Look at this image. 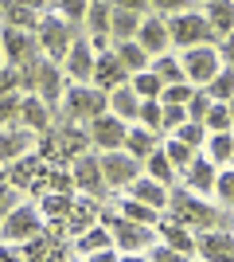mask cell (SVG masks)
I'll return each mask as SVG.
<instances>
[{
    "label": "cell",
    "instance_id": "1",
    "mask_svg": "<svg viewBox=\"0 0 234 262\" xmlns=\"http://www.w3.org/2000/svg\"><path fill=\"white\" fill-rule=\"evenodd\" d=\"M168 35H172V43H179L184 51L195 47V43H215V39H219V32L211 28V20L199 16V12H172Z\"/></svg>",
    "mask_w": 234,
    "mask_h": 262
},
{
    "label": "cell",
    "instance_id": "2",
    "mask_svg": "<svg viewBox=\"0 0 234 262\" xmlns=\"http://www.w3.org/2000/svg\"><path fill=\"white\" fill-rule=\"evenodd\" d=\"M35 35H39V43H43V55H51L59 63V59L70 51V43L82 35V24H70L67 16H43L39 28H35Z\"/></svg>",
    "mask_w": 234,
    "mask_h": 262
},
{
    "label": "cell",
    "instance_id": "3",
    "mask_svg": "<svg viewBox=\"0 0 234 262\" xmlns=\"http://www.w3.org/2000/svg\"><path fill=\"white\" fill-rule=\"evenodd\" d=\"M168 208L176 211L172 219H179V223H188V227H203V231L219 227V211H215L211 204H203V200H195L191 192H168Z\"/></svg>",
    "mask_w": 234,
    "mask_h": 262
},
{
    "label": "cell",
    "instance_id": "4",
    "mask_svg": "<svg viewBox=\"0 0 234 262\" xmlns=\"http://www.w3.org/2000/svg\"><path fill=\"white\" fill-rule=\"evenodd\" d=\"M184 78H191L195 86H207L219 71H223V59H219V51H215V43H195L184 51Z\"/></svg>",
    "mask_w": 234,
    "mask_h": 262
},
{
    "label": "cell",
    "instance_id": "5",
    "mask_svg": "<svg viewBox=\"0 0 234 262\" xmlns=\"http://www.w3.org/2000/svg\"><path fill=\"white\" fill-rule=\"evenodd\" d=\"M110 110V94L101 86H86V82H78V86L67 90V114L74 121H94L98 114Z\"/></svg>",
    "mask_w": 234,
    "mask_h": 262
},
{
    "label": "cell",
    "instance_id": "6",
    "mask_svg": "<svg viewBox=\"0 0 234 262\" xmlns=\"http://www.w3.org/2000/svg\"><path fill=\"white\" fill-rule=\"evenodd\" d=\"M98 223H106L110 227V235L117 239V247H125V251H148L152 247V231H148V223H137V219H117V215H101L98 211Z\"/></svg>",
    "mask_w": 234,
    "mask_h": 262
},
{
    "label": "cell",
    "instance_id": "7",
    "mask_svg": "<svg viewBox=\"0 0 234 262\" xmlns=\"http://www.w3.org/2000/svg\"><path fill=\"white\" fill-rule=\"evenodd\" d=\"M0 47L8 55V63H16V67H28V63H35V59L43 55L39 35L23 32V28H4V32H0Z\"/></svg>",
    "mask_w": 234,
    "mask_h": 262
},
{
    "label": "cell",
    "instance_id": "8",
    "mask_svg": "<svg viewBox=\"0 0 234 262\" xmlns=\"http://www.w3.org/2000/svg\"><path fill=\"white\" fill-rule=\"evenodd\" d=\"M0 231H4L8 243H28V239H35V235L43 231V211L20 204V208H12L8 215H4V227Z\"/></svg>",
    "mask_w": 234,
    "mask_h": 262
},
{
    "label": "cell",
    "instance_id": "9",
    "mask_svg": "<svg viewBox=\"0 0 234 262\" xmlns=\"http://www.w3.org/2000/svg\"><path fill=\"white\" fill-rule=\"evenodd\" d=\"M98 161H101V176H106L110 188H125L137 172H141V161H137L133 153H121V149H106Z\"/></svg>",
    "mask_w": 234,
    "mask_h": 262
},
{
    "label": "cell",
    "instance_id": "10",
    "mask_svg": "<svg viewBox=\"0 0 234 262\" xmlns=\"http://www.w3.org/2000/svg\"><path fill=\"white\" fill-rule=\"evenodd\" d=\"M70 176H74V188H82L86 196L101 200L106 196V176H101V161L98 157H90V153H78L74 157V168H70Z\"/></svg>",
    "mask_w": 234,
    "mask_h": 262
},
{
    "label": "cell",
    "instance_id": "11",
    "mask_svg": "<svg viewBox=\"0 0 234 262\" xmlns=\"http://www.w3.org/2000/svg\"><path fill=\"white\" fill-rule=\"evenodd\" d=\"M125 133H129V125L117 114H98L90 121V141L98 149H125Z\"/></svg>",
    "mask_w": 234,
    "mask_h": 262
},
{
    "label": "cell",
    "instance_id": "12",
    "mask_svg": "<svg viewBox=\"0 0 234 262\" xmlns=\"http://www.w3.org/2000/svg\"><path fill=\"white\" fill-rule=\"evenodd\" d=\"M125 78H129V71H125V63L117 59V51H101L98 59H94V82H98L106 94H110L113 86H125Z\"/></svg>",
    "mask_w": 234,
    "mask_h": 262
},
{
    "label": "cell",
    "instance_id": "13",
    "mask_svg": "<svg viewBox=\"0 0 234 262\" xmlns=\"http://www.w3.org/2000/svg\"><path fill=\"white\" fill-rule=\"evenodd\" d=\"M94 59H98V55H94V47L78 35L74 43H70V51H67V71H70V78H74V82H90V78H94Z\"/></svg>",
    "mask_w": 234,
    "mask_h": 262
},
{
    "label": "cell",
    "instance_id": "14",
    "mask_svg": "<svg viewBox=\"0 0 234 262\" xmlns=\"http://www.w3.org/2000/svg\"><path fill=\"white\" fill-rule=\"evenodd\" d=\"M195 254H199V258H211V262H219V258H234V235L230 231H207V235H203V239H195Z\"/></svg>",
    "mask_w": 234,
    "mask_h": 262
},
{
    "label": "cell",
    "instance_id": "15",
    "mask_svg": "<svg viewBox=\"0 0 234 262\" xmlns=\"http://www.w3.org/2000/svg\"><path fill=\"white\" fill-rule=\"evenodd\" d=\"M137 43L145 47L148 55H164V47L172 43V35H168V20H156V16L141 20V28H137Z\"/></svg>",
    "mask_w": 234,
    "mask_h": 262
},
{
    "label": "cell",
    "instance_id": "16",
    "mask_svg": "<svg viewBox=\"0 0 234 262\" xmlns=\"http://www.w3.org/2000/svg\"><path fill=\"white\" fill-rule=\"evenodd\" d=\"M20 125H28V129H35V133H47L51 129V106H47L39 94H28V98L20 102Z\"/></svg>",
    "mask_w": 234,
    "mask_h": 262
},
{
    "label": "cell",
    "instance_id": "17",
    "mask_svg": "<svg viewBox=\"0 0 234 262\" xmlns=\"http://www.w3.org/2000/svg\"><path fill=\"white\" fill-rule=\"evenodd\" d=\"M125 188H129V196H133V200H141V204H152L156 211L168 208V184H160V180H152V176H145V180H141V176H133Z\"/></svg>",
    "mask_w": 234,
    "mask_h": 262
},
{
    "label": "cell",
    "instance_id": "18",
    "mask_svg": "<svg viewBox=\"0 0 234 262\" xmlns=\"http://www.w3.org/2000/svg\"><path fill=\"white\" fill-rule=\"evenodd\" d=\"M32 141H35V129H28V125L0 129V161H16V157H23L28 149H32Z\"/></svg>",
    "mask_w": 234,
    "mask_h": 262
},
{
    "label": "cell",
    "instance_id": "19",
    "mask_svg": "<svg viewBox=\"0 0 234 262\" xmlns=\"http://www.w3.org/2000/svg\"><path fill=\"white\" fill-rule=\"evenodd\" d=\"M188 172V184H191V192H215V161L211 157H191V164L184 168Z\"/></svg>",
    "mask_w": 234,
    "mask_h": 262
},
{
    "label": "cell",
    "instance_id": "20",
    "mask_svg": "<svg viewBox=\"0 0 234 262\" xmlns=\"http://www.w3.org/2000/svg\"><path fill=\"white\" fill-rule=\"evenodd\" d=\"M0 20H4V28H23V32H35V28H39V12L28 8V4H20V0H8V4H4V12H0Z\"/></svg>",
    "mask_w": 234,
    "mask_h": 262
},
{
    "label": "cell",
    "instance_id": "21",
    "mask_svg": "<svg viewBox=\"0 0 234 262\" xmlns=\"http://www.w3.org/2000/svg\"><path fill=\"white\" fill-rule=\"evenodd\" d=\"M137 106H141V98H137L133 86H113L110 90V114H117L125 121H137Z\"/></svg>",
    "mask_w": 234,
    "mask_h": 262
},
{
    "label": "cell",
    "instance_id": "22",
    "mask_svg": "<svg viewBox=\"0 0 234 262\" xmlns=\"http://www.w3.org/2000/svg\"><path fill=\"white\" fill-rule=\"evenodd\" d=\"M137 28H141V12L113 8V20H110V39H113V43H121V39H137Z\"/></svg>",
    "mask_w": 234,
    "mask_h": 262
},
{
    "label": "cell",
    "instance_id": "23",
    "mask_svg": "<svg viewBox=\"0 0 234 262\" xmlns=\"http://www.w3.org/2000/svg\"><path fill=\"white\" fill-rule=\"evenodd\" d=\"M110 243H113L110 227H106V223H94V227H86L82 235H78V254L90 258V254H98L101 247H110Z\"/></svg>",
    "mask_w": 234,
    "mask_h": 262
},
{
    "label": "cell",
    "instance_id": "24",
    "mask_svg": "<svg viewBox=\"0 0 234 262\" xmlns=\"http://www.w3.org/2000/svg\"><path fill=\"white\" fill-rule=\"evenodd\" d=\"M207 20H211V28L219 35L234 32V0H207V12H203Z\"/></svg>",
    "mask_w": 234,
    "mask_h": 262
},
{
    "label": "cell",
    "instance_id": "25",
    "mask_svg": "<svg viewBox=\"0 0 234 262\" xmlns=\"http://www.w3.org/2000/svg\"><path fill=\"white\" fill-rule=\"evenodd\" d=\"M113 51H117V59L125 63L129 75H137V71H145V67H148V51L137 43V39H121V43H113Z\"/></svg>",
    "mask_w": 234,
    "mask_h": 262
},
{
    "label": "cell",
    "instance_id": "26",
    "mask_svg": "<svg viewBox=\"0 0 234 262\" xmlns=\"http://www.w3.org/2000/svg\"><path fill=\"white\" fill-rule=\"evenodd\" d=\"M110 20H113V4L110 0H90V8H86V28L94 35H110Z\"/></svg>",
    "mask_w": 234,
    "mask_h": 262
},
{
    "label": "cell",
    "instance_id": "27",
    "mask_svg": "<svg viewBox=\"0 0 234 262\" xmlns=\"http://www.w3.org/2000/svg\"><path fill=\"white\" fill-rule=\"evenodd\" d=\"M152 137H156V133L148 129V125H137V129H129V133H125V153H133L137 161H145V157L156 149Z\"/></svg>",
    "mask_w": 234,
    "mask_h": 262
},
{
    "label": "cell",
    "instance_id": "28",
    "mask_svg": "<svg viewBox=\"0 0 234 262\" xmlns=\"http://www.w3.org/2000/svg\"><path fill=\"white\" fill-rule=\"evenodd\" d=\"M129 86L137 90V98H160V90H164V82H160V75L156 71H137V75H129Z\"/></svg>",
    "mask_w": 234,
    "mask_h": 262
},
{
    "label": "cell",
    "instance_id": "29",
    "mask_svg": "<svg viewBox=\"0 0 234 262\" xmlns=\"http://www.w3.org/2000/svg\"><path fill=\"white\" fill-rule=\"evenodd\" d=\"M70 208H74V204H70V192H55V188H51V192L43 196V204H39L43 219H67Z\"/></svg>",
    "mask_w": 234,
    "mask_h": 262
},
{
    "label": "cell",
    "instance_id": "30",
    "mask_svg": "<svg viewBox=\"0 0 234 262\" xmlns=\"http://www.w3.org/2000/svg\"><path fill=\"white\" fill-rule=\"evenodd\" d=\"M137 121L148 125L152 133H160V129H164V102H160V98H145L141 106H137Z\"/></svg>",
    "mask_w": 234,
    "mask_h": 262
},
{
    "label": "cell",
    "instance_id": "31",
    "mask_svg": "<svg viewBox=\"0 0 234 262\" xmlns=\"http://www.w3.org/2000/svg\"><path fill=\"white\" fill-rule=\"evenodd\" d=\"M145 168H148V176H152V180H160V184H172V180H176V164L168 161V153H148L145 157Z\"/></svg>",
    "mask_w": 234,
    "mask_h": 262
},
{
    "label": "cell",
    "instance_id": "32",
    "mask_svg": "<svg viewBox=\"0 0 234 262\" xmlns=\"http://www.w3.org/2000/svg\"><path fill=\"white\" fill-rule=\"evenodd\" d=\"M203 125H207V133H230L234 129V118H230V110H226V102H211Z\"/></svg>",
    "mask_w": 234,
    "mask_h": 262
},
{
    "label": "cell",
    "instance_id": "33",
    "mask_svg": "<svg viewBox=\"0 0 234 262\" xmlns=\"http://www.w3.org/2000/svg\"><path fill=\"white\" fill-rule=\"evenodd\" d=\"M94 223H98V208H94V204H78L67 215V231H74V235H82V231L94 227Z\"/></svg>",
    "mask_w": 234,
    "mask_h": 262
},
{
    "label": "cell",
    "instance_id": "34",
    "mask_svg": "<svg viewBox=\"0 0 234 262\" xmlns=\"http://www.w3.org/2000/svg\"><path fill=\"white\" fill-rule=\"evenodd\" d=\"M207 94H211L215 102H226V98H230V94H234V67H223V71L207 82Z\"/></svg>",
    "mask_w": 234,
    "mask_h": 262
},
{
    "label": "cell",
    "instance_id": "35",
    "mask_svg": "<svg viewBox=\"0 0 234 262\" xmlns=\"http://www.w3.org/2000/svg\"><path fill=\"white\" fill-rule=\"evenodd\" d=\"M35 168H39V157H32V153H23V157H16V168L8 172V180L16 188H28V180L35 176Z\"/></svg>",
    "mask_w": 234,
    "mask_h": 262
},
{
    "label": "cell",
    "instance_id": "36",
    "mask_svg": "<svg viewBox=\"0 0 234 262\" xmlns=\"http://www.w3.org/2000/svg\"><path fill=\"white\" fill-rule=\"evenodd\" d=\"M164 239L172 243V247H176L184 258H188V254H195V239H191L188 231L179 227V219H176V223H164Z\"/></svg>",
    "mask_w": 234,
    "mask_h": 262
},
{
    "label": "cell",
    "instance_id": "37",
    "mask_svg": "<svg viewBox=\"0 0 234 262\" xmlns=\"http://www.w3.org/2000/svg\"><path fill=\"white\" fill-rule=\"evenodd\" d=\"M152 71L156 75H160V82H179V78H184V63H179V59H168V55H156V63H152Z\"/></svg>",
    "mask_w": 234,
    "mask_h": 262
},
{
    "label": "cell",
    "instance_id": "38",
    "mask_svg": "<svg viewBox=\"0 0 234 262\" xmlns=\"http://www.w3.org/2000/svg\"><path fill=\"white\" fill-rule=\"evenodd\" d=\"M211 94H207V86H203V90H191V98L188 102H184V110H188V118L191 121H203V118H207V110H211Z\"/></svg>",
    "mask_w": 234,
    "mask_h": 262
},
{
    "label": "cell",
    "instance_id": "39",
    "mask_svg": "<svg viewBox=\"0 0 234 262\" xmlns=\"http://www.w3.org/2000/svg\"><path fill=\"white\" fill-rule=\"evenodd\" d=\"M121 215L137 219V223H148V227L156 223V208H152V204H141V200H133V196L121 204Z\"/></svg>",
    "mask_w": 234,
    "mask_h": 262
},
{
    "label": "cell",
    "instance_id": "40",
    "mask_svg": "<svg viewBox=\"0 0 234 262\" xmlns=\"http://www.w3.org/2000/svg\"><path fill=\"white\" fill-rule=\"evenodd\" d=\"M207 157H211L215 164L230 161V157H234V137H230V133H211V153H207Z\"/></svg>",
    "mask_w": 234,
    "mask_h": 262
},
{
    "label": "cell",
    "instance_id": "41",
    "mask_svg": "<svg viewBox=\"0 0 234 262\" xmlns=\"http://www.w3.org/2000/svg\"><path fill=\"white\" fill-rule=\"evenodd\" d=\"M191 90L195 86H188L184 78H179V82H168V86L160 90V102H164V106H184V102L191 98Z\"/></svg>",
    "mask_w": 234,
    "mask_h": 262
},
{
    "label": "cell",
    "instance_id": "42",
    "mask_svg": "<svg viewBox=\"0 0 234 262\" xmlns=\"http://www.w3.org/2000/svg\"><path fill=\"white\" fill-rule=\"evenodd\" d=\"M164 153H168V161L176 164V168H188L191 157H195V153H191V145H188V141H179V137H172V141L164 145Z\"/></svg>",
    "mask_w": 234,
    "mask_h": 262
},
{
    "label": "cell",
    "instance_id": "43",
    "mask_svg": "<svg viewBox=\"0 0 234 262\" xmlns=\"http://www.w3.org/2000/svg\"><path fill=\"white\" fill-rule=\"evenodd\" d=\"M176 137H179V141H188L191 145V149H195V145H203V137H207V125H203V121H184V125H179V129H176Z\"/></svg>",
    "mask_w": 234,
    "mask_h": 262
},
{
    "label": "cell",
    "instance_id": "44",
    "mask_svg": "<svg viewBox=\"0 0 234 262\" xmlns=\"http://www.w3.org/2000/svg\"><path fill=\"white\" fill-rule=\"evenodd\" d=\"M215 196L223 200L226 208H234V168H226V172L215 176Z\"/></svg>",
    "mask_w": 234,
    "mask_h": 262
},
{
    "label": "cell",
    "instance_id": "45",
    "mask_svg": "<svg viewBox=\"0 0 234 262\" xmlns=\"http://www.w3.org/2000/svg\"><path fill=\"white\" fill-rule=\"evenodd\" d=\"M55 8L67 16L70 24H82L86 20V8H90V0H55Z\"/></svg>",
    "mask_w": 234,
    "mask_h": 262
},
{
    "label": "cell",
    "instance_id": "46",
    "mask_svg": "<svg viewBox=\"0 0 234 262\" xmlns=\"http://www.w3.org/2000/svg\"><path fill=\"white\" fill-rule=\"evenodd\" d=\"M16 90H23V82H20V67H16V63L0 67V94H16Z\"/></svg>",
    "mask_w": 234,
    "mask_h": 262
},
{
    "label": "cell",
    "instance_id": "47",
    "mask_svg": "<svg viewBox=\"0 0 234 262\" xmlns=\"http://www.w3.org/2000/svg\"><path fill=\"white\" fill-rule=\"evenodd\" d=\"M20 94H0V121H20Z\"/></svg>",
    "mask_w": 234,
    "mask_h": 262
},
{
    "label": "cell",
    "instance_id": "48",
    "mask_svg": "<svg viewBox=\"0 0 234 262\" xmlns=\"http://www.w3.org/2000/svg\"><path fill=\"white\" fill-rule=\"evenodd\" d=\"M188 121V110L184 106H164V129H179Z\"/></svg>",
    "mask_w": 234,
    "mask_h": 262
},
{
    "label": "cell",
    "instance_id": "49",
    "mask_svg": "<svg viewBox=\"0 0 234 262\" xmlns=\"http://www.w3.org/2000/svg\"><path fill=\"white\" fill-rule=\"evenodd\" d=\"M47 184L55 188V192H70V188H74V176H70V172H51V176H47Z\"/></svg>",
    "mask_w": 234,
    "mask_h": 262
},
{
    "label": "cell",
    "instance_id": "50",
    "mask_svg": "<svg viewBox=\"0 0 234 262\" xmlns=\"http://www.w3.org/2000/svg\"><path fill=\"white\" fill-rule=\"evenodd\" d=\"M12 208H16V184L0 188V215H8Z\"/></svg>",
    "mask_w": 234,
    "mask_h": 262
},
{
    "label": "cell",
    "instance_id": "51",
    "mask_svg": "<svg viewBox=\"0 0 234 262\" xmlns=\"http://www.w3.org/2000/svg\"><path fill=\"white\" fill-rule=\"evenodd\" d=\"M219 59H223L226 67H234V32L223 35V47H219Z\"/></svg>",
    "mask_w": 234,
    "mask_h": 262
},
{
    "label": "cell",
    "instance_id": "52",
    "mask_svg": "<svg viewBox=\"0 0 234 262\" xmlns=\"http://www.w3.org/2000/svg\"><path fill=\"white\" fill-rule=\"evenodd\" d=\"M113 8H125V12H145L152 0H110Z\"/></svg>",
    "mask_w": 234,
    "mask_h": 262
},
{
    "label": "cell",
    "instance_id": "53",
    "mask_svg": "<svg viewBox=\"0 0 234 262\" xmlns=\"http://www.w3.org/2000/svg\"><path fill=\"white\" fill-rule=\"evenodd\" d=\"M152 8H160V12L172 16V12H184V8H188V0H152Z\"/></svg>",
    "mask_w": 234,
    "mask_h": 262
},
{
    "label": "cell",
    "instance_id": "54",
    "mask_svg": "<svg viewBox=\"0 0 234 262\" xmlns=\"http://www.w3.org/2000/svg\"><path fill=\"white\" fill-rule=\"evenodd\" d=\"M20 4H28V8H35V12L43 8V0H20Z\"/></svg>",
    "mask_w": 234,
    "mask_h": 262
},
{
    "label": "cell",
    "instance_id": "55",
    "mask_svg": "<svg viewBox=\"0 0 234 262\" xmlns=\"http://www.w3.org/2000/svg\"><path fill=\"white\" fill-rule=\"evenodd\" d=\"M226 110H230V118H234V94H230V98H226Z\"/></svg>",
    "mask_w": 234,
    "mask_h": 262
},
{
    "label": "cell",
    "instance_id": "56",
    "mask_svg": "<svg viewBox=\"0 0 234 262\" xmlns=\"http://www.w3.org/2000/svg\"><path fill=\"white\" fill-rule=\"evenodd\" d=\"M4 4H8V0H0V12H4Z\"/></svg>",
    "mask_w": 234,
    "mask_h": 262
},
{
    "label": "cell",
    "instance_id": "57",
    "mask_svg": "<svg viewBox=\"0 0 234 262\" xmlns=\"http://www.w3.org/2000/svg\"><path fill=\"white\" fill-rule=\"evenodd\" d=\"M0 172H4V161H0Z\"/></svg>",
    "mask_w": 234,
    "mask_h": 262
},
{
    "label": "cell",
    "instance_id": "58",
    "mask_svg": "<svg viewBox=\"0 0 234 262\" xmlns=\"http://www.w3.org/2000/svg\"><path fill=\"white\" fill-rule=\"evenodd\" d=\"M230 137H234V129H230Z\"/></svg>",
    "mask_w": 234,
    "mask_h": 262
}]
</instances>
